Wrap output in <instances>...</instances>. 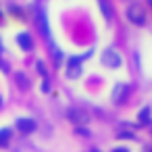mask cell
<instances>
[{
	"mask_svg": "<svg viewBox=\"0 0 152 152\" xmlns=\"http://www.w3.org/2000/svg\"><path fill=\"white\" fill-rule=\"evenodd\" d=\"M127 17H129V21H133V23H137V25H144V21H146L144 9L137 7V4H131V7L127 9Z\"/></svg>",
	"mask_w": 152,
	"mask_h": 152,
	"instance_id": "1",
	"label": "cell"
},
{
	"mask_svg": "<svg viewBox=\"0 0 152 152\" xmlns=\"http://www.w3.org/2000/svg\"><path fill=\"white\" fill-rule=\"evenodd\" d=\"M102 61H104V65H106V67H113V69H117V67L121 65V56H119L115 50H104Z\"/></svg>",
	"mask_w": 152,
	"mask_h": 152,
	"instance_id": "2",
	"label": "cell"
},
{
	"mask_svg": "<svg viewBox=\"0 0 152 152\" xmlns=\"http://www.w3.org/2000/svg\"><path fill=\"white\" fill-rule=\"evenodd\" d=\"M17 127H19L21 133H31L36 129V121L34 119H19L17 121Z\"/></svg>",
	"mask_w": 152,
	"mask_h": 152,
	"instance_id": "3",
	"label": "cell"
},
{
	"mask_svg": "<svg viewBox=\"0 0 152 152\" xmlns=\"http://www.w3.org/2000/svg\"><path fill=\"white\" fill-rule=\"evenodd\" d=\"M17 40H19V44H21L25 50H31V40H29V36H27V34H21Z\"/></svg>",
	"mask_w": 152,
	"mask_h": 152,
	"instance_id": "4",
	"label": "cell"
},
{
	"mask_svg": "<svg viewBox=\"0 0 152 152\" xmlns=\"http://www.w3.org/2000/svg\"><path fill=\"white\" fill-rule=\"evenodd\" d=\"M69 119H73L75 123H81V121H83V115H81L79 110H71V113H69Z\"/></svg>",
	"mask_w": 152,
	"mask_h": 152,
	"instance_id": "5",
	"label": "cell"
},
{
	"mask_svg": "<svg viewBox=\"0 0 152 152\" xmlns=\"http://www.w3.org/2000/svg\"><path fill=\"white\" fill-rule=\"evenodd\" d=\"M125 92H127V88H125V86H123V88H121V86H117V90H115V96H113V98H115V102H119V94L123 96Z\"/></svg>",
	"mask_w": 152,
	"mask_h": 152,
	"instance_id": "6",
	"label": "cell"
},
{
	"mask_svg": "<svg viewBox=\"0 0 152 152\" xmlns=\"http://www.w3.org/2000/svg\"><path fill=\"white\" fill-rule=\"evenodd\" d=\"M9 135H11V131H9V129H2V131H0V146H2V144H7Z\"/></svg>",
	"mask_w": 152,
	"mask_h": 152,
	"instance_id": "7",
	"label": "cell"
},
{
	"mask_svg": "<svg viewBox=\"0 0 152 152\" xmlns=\"http://www.w3.org/2000/svg\"><path fill=\"white\" fill-rule=\"evenodd\" d=\"M79 73H81V69H79L77 65H73V69H69V73H67V75H69V77H77Z\"/></svg>",
	"mask_w": 152,
	"mask_h": 152,
	"instance_id": "8",
	"label": "cell"
},
{
	"mask_svg": "<svg viewBox=\"0 0 152 152\" xmlns=\"http://www.w3.org/2000/svg\"><path fill=\"white\" fill-rule=\"evenodd\" d=\"M148 115H150V108H144V110L140 113V119H142V123H148Z\"/></svg>",
	"mask_w": 152,
	"mask_h": 152,
	"instance_id": "9",
	"label": "cell"
},
{
	"mask_svg": "<svg viewBox=\"0 0 152 152\" xmlns=\"http://www.w3.org/2000/svg\"><path fill=\"white\" fill-rule=\"evenodd\" d=\"M17 81H19V86L27 88V77H25V75H21V73H19V75H17Z\"/></svg>",
	"mask_w": 152,
	"mask_h": 152,
	"instance_id": "10",
	"label": "cell"
},
{
	"mask_svg": "<svg viewBox=\"0 0 152 152\" xmlns=\"http://www.w3.org/2000/svg\"><path fill=\"white\" fill-rule=\"evenodd\" d=\"M115 152H127V150H125V148H119V150H115Z\"/></svg>",
	"mask_w": 152,
	"mask_h": 152,
	"instance_id": "11",
	"label": "cell"
},
{
	"mask_svg": "<svg viewBox=\"0 0 152 152\" xmlns=\"http://www.w3.org/2000/svg\"><path fill=\"white\" fill-rule=\"evenodd\" d=\"M150 2H152V0H150Z\"/></svg>",
	"mask_w": 152,
	"mask_h": 152,
	"instance_id": "12",
	"label": "cell"
}]
</instances>
